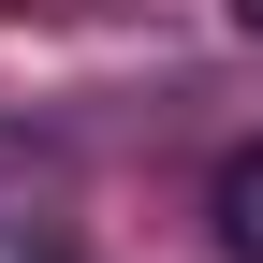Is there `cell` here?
<instances>
[{"mask_svg": "<svg viewBox=\"0 0 263 263\" xmlns=\"http://www.w3.org/2000/svg\"><path fill=\"white\" fill-rule=\"evenodd\" d=\"M234 15H249V29H263V0H234Z\"/></svg>", "mask_w": 263, "mask_h": 263, "instance_id": "2", "label": "cell"}, {"mask_svg": "<svg viewBox=\"0 0 263 263\" xmlns=\"http://www.w3.org/2000/svg\"><path fill=\"white\" fill-rule=\"evenodd\" d=\"M205 219H219V249H234V263H263V146H234V161H219Z\"/></svg>", "mask_w": 263, "mask_h": 263, "instance_id": "1", "label": "cell"}]
</instances>
